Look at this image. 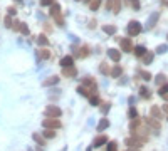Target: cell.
I'll use <instances>...</instances> for the list:
<instances>
[{"mask_svg": "<svg viewBox=\"0 0 168 151\" xmlns=\"http://www.w3.org/2000/svg\"><path fill=\"white\" fill-rule=\"evenodd\" d=\"M51 17H54L56 24L59 25V27H64V17H62V12H61V5L59 3H54V5H51Z\"/></svg>", "mask_w": 168, "mask_h": 151, "instance_id": "cell-1", "label": "cell"}, {"mask_svg": "<svg viewBox=\"0 0 168 151\" xmlns=\"http://www.w3.org/2000/svg\"><path fill=\"white\" fill-rule=\"evenodd\" d=\"M42 126L45 129H59L61 128V121L57 118H47V119L42 121Z\"/></svg>", "mask_w": 168, "mask_h": 151, "instance_id": "cell-2", "label": "cell"}, {"mask_svg": "<svg viewBox=\"0 0 168 151\" xmlns=\"http://www.w3.org/2000/svg\"><path fill=\"white\" fill-rule=\"evenodd\" d=\"M118 42H119V45H121V50L123 52H133V42H131V39H128V37H121V39H118Z\"/></svg>", "mask_w": 168, "mask_h": 151, "instance_id": "cell-3", "label": "cell"}, {"mask_svg": "<svg viewBox=\"0 0 168 151\" xmlns=\"http://www.w3.org/2000/svg\"><path fill=\"white\" fill-rule=\"evenodd\" d=\"M141 32V24L136 22V20H131L130 24H128V34L130 35H138Z\"/></svg>", "mask_w": 168, "mask_h": 151, "instance_id": "cell-4", "label": "cell"}, {"mask_svg": "<svg viewBox=\"0 0 168 151\" xmlns=\"http://www.w3.org/2000/svg\"><path fill=\"white\" fill-rule=\"evenodd\" d=\"M61 114H62V111L57 106H47L45 107V116L47 118H61Z\"/></svg>", "mask_w": 168, "mask_h": 151, "instance_id": "cell-5", "label": "cell"}, {"mask_svg": "<svg viewBox=\"0 0 168 151\" xmlns=\"http://www.w3.org/2000/svg\"><path fill=\"white\" fill-rule=\"evenodd\" d=\"M83 86L88 87L91 92H96V81L92 77H89V76H86V77L83 79Z\"/></svg>", "mask_w": 168, "mask_h": 151, "instance_id": "cell-6", "label": "cell"}, {"mask_svg": "<svg viewBox=\"0 0 168 151\" xmlns=\"http://www.w3.org/2000/svg\"><path fill=\"white\" fill-rule=\"evenodd\" d=\"M145 123L148 124L155 133H158V131H160V128H162V126H160V121H158V119H155V118H145Z\"/></svg>", "mask_w": 168, "mask_h": 151, "instance_id": "cell-7", "label": "cell"}, {"mask_svg": "<svg viewBox=\"0 0 168 151\" xmlns=\"http://www.w3.org/2000/svg\"><path fill=\"white\" fill-rule=\"evenodd\" d=\"M61 67L67 69V67H74V57L72 56H64L61 59Z\"/></svg>", "mask_w": 168, "mask_h": 151, "instance_id": "cell-8", "label": "cell"}, {"mask_svg": "<svg viewBox=\"0 0 168 151\" xmlns=\"http://www.w3.org/2000/svg\"><path fill=\"white\" fill-rule=\"evenodd\" d=\"M158 19H160V12H153L151 15L148 17V20H146V27L153 29L156 25V22H158Z\"/></svg>", "mask_w": 168, "mask_h": 151, "instance_id": "cell-9", "label": "cell"}, {"mask_svg": "<svg viewBox=\"0 0 168 151\" xmlns=\"http://www.w3.org/2000/svg\"><path fill=\"white\" fill-rule=\"evenodd\" d=\"M108 57L113 60V62H119L121 59V52L118 49H108Z\"/></svg>", "mask_w": 168, "mask_h": 151, "instance_id": "cell-10", "label": "cell"}, {"mask_svg": "<svg viewBox=\"0 0 168 151\" xmlns=\"http://www.w3.org/2000/svg\"><path fill=\"white\" fill-rule=\"evenodd\" d=\"M103 145H108V138H106L104 134L98 136V138L92 141V148H99V146H103Z\"/></svg>", "mask_w": 168, "mask_h": 151, "instance_id": "cell-11", "label": "cell"}, {"mask_svg": "<svg viewBox=\"0 0 168 151\" xmlns=\"http://www.w3.org/2000/svg\"><path fill=\"white\" fill-rule=\"evenodd\" d=\"M57 82H59V77H57V76H51V77H47L42 82V86H44V87H51V86H56Z\"/></svg>", "mask_w": 168, "mask_h": 151, "instance_id": "cell-12", "label": "cell"}, {"mask_svg": "<svg viewBox=\"0 0 168 151\" xmlns=\"http://www.w3.org/2000/svg\"><path fill=\"white\" fill-rule=\"evenodd\" d=\"M88 56H89V47H88V45H83V47L77 49L76 57H79V59H84V57H88Z\"/></svg>", "mask_w": 168, "mask_h": 151, "instance_id": "cell-13", "label": "cell"}, {"mask_svg": "<svg viewBox=\"0 0 168 151\" xmlns=\"http://www.w3.org/2000/svg\"><path fill=\"white\" fill-rule=\"evenodd\" d=\"M150 113H151V118H155V119H162V107L158 106H151V109H150Z\"/></svg>", "mask_w": 168, "mask_h": 151, "instance_id": "cell-14", "label": "cell"}, {"mask_svg": "<svg viewBox=\"0 0 168 151\" xmlns=\"http://www.w3.org/2000/svg\"><path fill=\"white\" fill-rule=\"evenodd\" d=\"M116 25H111V24H106V25H103V32L104 34H108V35H114L116 34Z\"/></svg>", "mask_w": 168, "mask_h": 151, "instance_id": "cell-15", "label": "cell"}, {"mask_svg": "<svg viewBox=\"0 0 168 151\" xmlns=\"http://www.w3.org/2000/svg\"><path fill=\"white\" fill-rule=\"evenodd\" d=\"M62 76H64V77H76V76H77L76 67H67V69H62Z\"/></svg>", "mask_w": 168, "mask_h": 151, "instance_id": "cell-16", "label": "cell"}, {"mask_svg": "<svg viewBox=\"0 0 168 151\" xmlns=\"http://www.w3.org/2000/svg\"><path fill=\"white\" fill-rule=\"evenodd\" d=\"M140 96L143 99H150V98H151V91H150V87L141 86V87H140Z\"/></svg>", "mask_w": 168, "mask_h": 151, "instance_id": "cell-17", "label": "cell"}, {"mask_svg": "<svg viewBox=\"0 0 168 151\" xmlns=\"http://www.w3.org/2000/svg\"><path fill=\"white\" fill-rule=\"evenodd\" d=\"M153 57H155V54H153V52H150V50H148V52H146L145 56L141 57L143 64H145V66H148V64H151V62H153Z\"/></svg>", "mask_w": 168, "mask_h": 151, "instance_id": "cell-18", "label": "cell"}, {"mask_svg": "<svg viewBox=\"0 0 168 151\" xmlns=\"http://www.w3.org/2000/svg\"><path fill=\"white\" fill-rule=\"evenodd\" d=\"M146 52H148V50H146L145 47H143V45H136V47L133 49V54H135L136 57H143Z\"/></svg>", "mask_w": 168, "mask_h": 151, "instance_id": "cell-19", "label": "cell"}, {"mask_svg": "<svg viewBox=\"0 0 168 151\" xmlns=\"http://www.w3.org/2000/svg\"><path fill=\"white\" fill-rule=\"evenodd\" d=\"M99 72H101V74H104V76L111 74V69H109L108 62H101V64H99Z\"/></svg>", "mask_w": 168, "mask_h": 151, "instance_id": "cell-20", "label": "cell"}, {"mask_svg": "<svg viewBox=\"0 0 168 151\" xmlns=\"http://www.w3.org/2000/svg\"><path fill=\"white\" fill-rule=\"evenodd\" d=\"M108 126H109V121H108V119H106V118H104V119H101V121H99V123H98V126H96V129H98V131L101 133V131H104V129L108 128Z\"/></svg>", "mask_w": 168, "mask_h": 151, "instance_id": "cell-21", "label": "cell"}, {"mask_svg": "<svg viewBox=\"0 0 168 151\" xmlns=\"http://www.w3.org/2000/svg\"><path fill=\"white\" fill-rule=\"evenodd\" d=\"M32 138H34V141L37 143L39 146H44V145H45V139H44V136H41L39 133H34V134H32Z\"/></svg>", "mask_w": 168, "mask_h": 151, "instance_id": "cell-22", "label": "cell"}, {"mask_svg": "<svg viewBox=\"0 0 168 151\" xmlns=\"http://www.w3.org/2000/svg\"><path fill=\"white\" fill-rule=\"evenodd\" d=\"M77 92H79L81 96H84V98H91V91H89L88 87H84V86H79V87H77Z\"/></svg>", "mask_w": 168, "mask_h": 151, "instance_id": "cell-23", "label": "cell"}, {"mask_svg": "<svg viewBox=\"0 0 168 151\" xmlns=\"http://www.w3.org/2000/svg\"><path fill=\"white\" fill-rule=\"evenodd\" d=\"M37 56L41 57V59H49V57H51V50H47V49H39V50H37Z\"/></svg>", "mask_w": 168, "mask_h": 151, "instance_id": "cell-24", "label": "cell"}, {"mask_svg": "<svg viewBox=\"0 0 168 151\" xmlns=\"http://www.w3.org/2000/svg\"><path fill=\"white\" fill-rule=\"evenodd\" d=\"M123 74V69H121V66H114L111 69V76L113 77H119V76Z\"/></svg>", "mask_w": 168, "mask_h": 151, "instance_id": "cell-25", "label": "cell"}, {"mask_svg": "<svg viewBox=\"0 0 168 151\" xmlns=\"http://www.w3.org/2000/svg\"><path fill=\"white\" fill-rule=\"evenodd\" d=\"M155 82H156V84H158V86L165 84V82H166V76L160 72V74H158V76H156V77H155Z\"/></svg>", "mask_w": 168, "mask_h": 151, "instance_id": "cell-26", "label": "cell"}, {"mask_svg": "<svg viewBox=\"0 0 168 151\" xmlns=\"http://www.w3.org/2000/svg\"><path fill=\"white\" fill-rule=\"evenodd\" d=\"M166 94H168V82H165L163 86H160V89H158V96H163V98H165Z\"/></svg>", "mask_w": 168, "mask_h": 151, "instance_id": "cell-27", "label": "cell"}, {"mask_svg": "<svg viewBox=\"0 0 168 151\" xmlns=\"http://www.w3.org/2000/svg\"><path fill=\"white\" fill-rule=\"evenodd\" d=\"M128 116H130V119H138V111L135 109V106H130V111H128Z\"/></svg>", "mask_w": 168, "mask_h": 151, "instance_id": "cell-28", "label": "cell"}, {"mask_svg": "<svg viewBox=\"0 0 168 151\" xmlns=\"http://www.w3.org/2000/svg\"><path fill=\"white\" fill-rule=\"evenodd\" d=\"M37 44H39V45H47V44H49V39L45 37L44 34H41V35L37 37Z\"/></svg>", "mask_w": 168, "mask_h": 151, "instance_id": "cell-29", "label": "cell"}, {"mask_svg": "<svg viewBox=\"0 0 168 151\" xmlns=\"http://www.w3.org/2000/svg\"><path fill=\"white\" fill-rule=\"evenodd\" d=\"M99 5H101V0H92V2L89 3V9H91L92 12H96V10L99 9Z\"/></svg>", "mask_w": 168, "mask_h": 151, "instance_id": "cell-30", "label": "cell"}, {"mask_svg": "<svg viewBox=\"0 0 168 151\" xmlns=\"http://www.w3.org/2000/svg\"><path fill=\"white\" fill-rule=\"evenodd\" d=\"M42 136H44V138H47V139H51V138H54V136H56V133H54V129H44Z\"/></svg>", "mask_w": 168, "mask_h": 151, "instance_id": "cell-31", "label": "cell"}, {"mask_svg": "<svg viewBox=\"0 0 168 151\" xmlns=\"http://www.w3.org/2000/svg\"><path fill=\"white\" fill-rule=\"evenodd\" d=\"M19 32H22L24 35H29V27H27V24L19 22Z\"/></svg>", "mask_w": 168, "mask_h": 151, "instance_id": "cell-32", "label": "cell"}, {"mask_svg": "<svg viewBox=\"0 0 168 151\" xmlns=\"http://www.w3.org/2000/svg\"><path fill=\"white\" fill-rule=\"evenodd\" d=\"M113 12H114V14H119V12H121V0H114V3H113Z\"/></svg>", "mask_w": 168, "mask_h": 151, "instance_id": "cell-33", "label": "cell"}, {"mask_svg": "<svg viewBox=\"0 0 168 151\" xmlns=\"http://www.w3.org/2000/svg\"><path fill=\"white\" fill-rule=\"evenodd\" d=\"M140 77L143 81H151V74H150L148 71H140Z\"/></svg>", "mask_w": 168, "mask_h": 151, "instance_id": "cell-34", "label": "cell"}, {"mask_svg": "<svg viewBox=\"0 0 168 151\" xmlns=\"http://www.w3.org/2000/svg\"><path fill=\"white\" fill-rule=\"evenodd\" d=\"M166 50H168V45H166V44H160L158 47H156L155 52H156V54H165Z\"/></svg>", "mask_w": 168, "mask_h": 151, "instance_id": "cell-35", "label": "cell"}, {"mask_svg": "<svg viewBox=\"0 0 168 151\" xmlns=\"http://www.w3.org/2000/svg\"><path fill=\"white\" fill-rule=\"evenodd\" d=\"M106 151H118V145L116 141H109L108 146H106Z\"/></svg>", "mask_w": 168, "mask_h": 151, "instance_id": "cell-36", "label": "cell"}, {"mask_svg": "<svg viewBox=\"0 0 168 151\" xmlns=\"http://www.w3.org/2000/svg\"><path fill=\"white\" fill-rule=\"evenodd\" d=\"M109 107H111V104H109V103H101V107H99V109H101L103 114H106L109 111Z\"/></svg>", "mask_w": 168, "mask_h": 151, "instance_id": "cell-37", "label": "cell"}, {"mask_svg": "<svg viewBox=\"0 0 168 151\" xmlns=\"http://www.w3.org/2000/svg\"><path fill=\"white\" fill-rule=\"evenodd\" d=\"M3 24H5V27L12 29V27H14V22H12V17H10V15H7L5 19H3Z\"/></svg>", "mask_w": 168, "mask_h": 151, "instance_id": "cell-38", "label": "cell"}, {"mask_svg": "<svg viewBox=\"0 0 168 151\" xmlns=\"http://www.w3.org/2000/svg\"><path fill=\"white\" fill-rule=\"evenodd\" d=\"M89 103H91V106H99V98L98 96H91V98H89Z\"/></svg>", "mask_w": 168, "mask_h": 151, "instance_id": "cell-39", "label": "cell"}, {"mask_svg": "<svg viewBox=\"0 0 168 151\" xmlns=\"http://www.w3.org/2000/svg\"><path fill=\"white\" fill-rule=\"evenodd\" d=\"M54 3H56V0H41L42 7H51V5H54Z\"/></svg>", "mask_w": 168, "mask_h": 151, "instance_id": "cell-40", "label": "cell"}, {"mask_svg": "<svg viewBox=\"0 0 168 151\" xmlns=\"http://www.w3.org/2000/svg\"><path fill=\"white\" fill-rule=\"evenodd\" d=\"M131 7H133L135 10L140 9V0H131Z\"/></svg>", "mask_w": 168, "mask_h": 151, "instance_id": "cell-41", "label": "cell"}, {"mask_svg": "<svg viewBox=\"0 0 168 151\" xmlns=\"http://www.w3.org/2000/svg\"><path fill=\"white\" fill-rule=\"evenodd\" d=\"M7 12H9V15L12 17V15H15V14H17V9H15V7H9V9H7Z\"/></svg>", "mask_w": 168, "mask_h": 151, "instance_id": "cell-42", "label": "cell"}, {"mask_svg": "<svg viewBox=\"0 0 168 151\" xmlns=\"http://www.w3.org/2000/svg\"><path fill=\"white\" fill-rule=\"evenodd\" d=\"M113 3H114V0H106V9L113 10Z\"/></svg>", "mask_w": 168, "mask_h": 151, "instance_id": "cell-43", "label": "cell"}, {"mask_svg": "<svg viewBox=\"0 0 168 151\" xmlns=\"http://www.w3.org/2000/svg\"><path fill=\"white\" fill-rule=\"evenodd\" d=\"M44 30L45 32H51L52 29H51V24H44Z\"/></svg>", "mask_w": 168, "mask_h": 151, "instance_id": "cell-44", "label": "cell"}, {"mask_svg": "<svg viewBox=\"0 0 168 151\" xmlns=\"http://www.w3.org/2000/svg\"><path fill=\"white\" fill-rule=\"evenodd\" d=\"M162 111H163L165 114H168V104H163V106H162Z\"/></svg>", "mask_w": 168, "mask_h": 151, "instance_id": "cell-45", "label": "cell"}, {"mask_svg": "<svg viewBox=\"0 0 168 151\" xmlns=\"http://www.w3.org/2000/svg\"><path fill=\"white\" fill-rule=\"evenodd\" d=\"M92 27H96V20H91V22H89V29H92Z\"/></svg>", "mask_w": 168, "mask_h": 151, "instance_id": "cell-46", "label": "cell"}, {"mask_svg": "<svg viewBox=\"0 0 168 151\" xmlns=\"http://www.w3.org/2000/svg\"><path fill=\"white\" fill-rule=\"evenodd\" d=\"M83 2H86V3H91V2H92V0H83Z\"/></svg>", "mask_w": 168, "mask_h": 151, "instance_id": "cell-47", "label": "cell"}, {"mask_svg": "<svg viewBox=\"0 0 168 151\" xmlns=\"http://www.w3.org/2000/svg\"><path fill=\"white\" fill-rule=\"evenodd\" d=\"M37 151H42V149H41V146H37Z\"/></svg>", "mask_w": 168, "mask_h": 151, "instance_id": "cell-48", "label": "cell"}, {"mask_svg": "<svg viewBox=\"0 0 168 151\" xmlns=\"http://www.w3.org/2000/svg\"><path fill=\"white\" fill-rule=\"evenodd\" d=\"M91 149H92V146H91V148H88V151H91Z\"/></svg>", "mask_w": 168, "mask_h": 151, "instance_id": "cell-49", "label": "cell"}, {"mask_svg": "<svg viewBox=\"0 0 168 151\" xmlns=\"http://www.w3.org/2000/svg\"><path fill=\"white\" fill-rule=\"evenodd\" d=\"M27 151H32V149H30V148H29V149H27Z\"/></svg>", "mask_w": 168, "mask_h": 151, "instance_id": "cell-50", "label": "cell"}, {"mask_svg": "<svg viewBox=\"0 0 168 151\" xmlns=\"http://www.w3.org/2000/svg\"><path fill=\"white\" fill-rule=\"evenodd\" d=\"M17 2H22V0H17Z\"/></svg>", "mask_w": 168, "mask_h": 151, "instance_id": "cell-51", "label": "cell"}, {"mask_svg": "<svg viewBox=\"0 0 168 151\" xmlns=\"http://www.w3.org/2000/svg\"><path fill=\"white\" fill-rule=\"evenodd\" d=\"M77 2H79V0H77Z\"/></svg>", "mask_w": 168, "mask_h": 151, "instance_id": "cell-52", "label": "cell"}]
</instances>
